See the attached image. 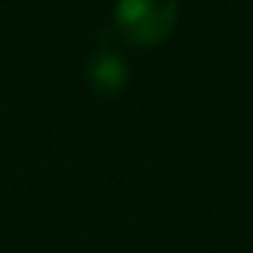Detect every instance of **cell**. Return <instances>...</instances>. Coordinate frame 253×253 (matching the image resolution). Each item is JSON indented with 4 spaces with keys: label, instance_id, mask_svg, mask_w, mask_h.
Wrapping results in <instances>:
<instances>
[{
    "label": "cell",
    "instance_id": "obj_2",
    "mask_svg": "<svg viewBox=\"0 0 253 253\" xmlns=\"http://www.w3.org/2000/svg\"><path fill=\"white\" fill-rule=\"evenodd\" d=\"M86 81L95 92L101 95H116L125 89L128 84V66L122 63L119 54H110V51H98L89 57L86 63Z\"/></svg>",
    "mask_w": 253,
    "mask_h": 253
},
{
    "label": "cell",
    "instance_id": "obj_1",
    "mask_svg": "<svg viewBox=\"0 0 253 253\" xmlns=\"http://www.w3.org/2000/svg\"><path fill=\"white\" fill-rule=\"evenodd\" d=\"M179 21V0H116L113 24L125 42L152 48L164 42Z\"/></svg>",
    "mask_w": 253,
    "mask_h": 253
}]
</instances>
